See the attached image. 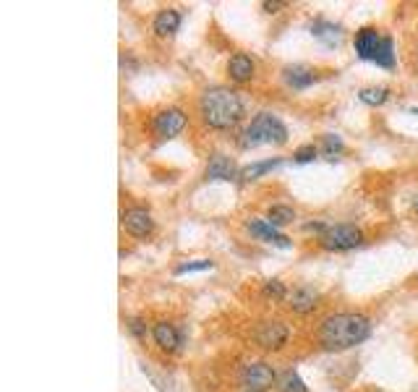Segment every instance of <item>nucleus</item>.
Returning a JSON list of instances; mask_svg holds the SVG:
<instances>
[{"instance_id": "1", "label": "nucleus", "mask_w": 418, "mask_h": 392, "mask_svg": "<svg viewBox=\"0 0 418 392\" xmlns=\"http://www.w3.org/2000/svg\"><path fill=\"white\" fill-rule=\"evenodd\" d=\"M371 335V319L366 314L358 312H343V314H330L324 317L316 337L324 351L340 353L350 351L355 345H361L366 337Z\"/></svg>"}, {"instance_id": "2", "label": "nucleus", "mask_w": 418, "mask_h": 392, "mask_svg": "<svg viewBox=\"0 0 418 392\" xmlns=\"http://www.w3.org/2000/svg\"><path fill=\"white\" fill-rule=\"evenodd\" d=\"M199 115L204 126L215 128V131H230L243 120L246 105L235 89L212 87L199 97Z\"/></svg>"}, {"instance_id": "3", "label": "nucleus", "mask_w": 418, "mask_h": 392, "mask_svg": "<svg viewBox=\"0 0 418 392\" xmlns=\"http://www.w3.org/2000/svg\"><path fill=\"white\" fill-rule=\"evenodd\" d=\"M285 142H288V126L272 112H259L238 137L241 149H257V147L264 144H285Z\"/></svg>"}, {"instance_id": "4", "label": "nucleus", "mask_w": 418, "mask_h": 392, "mask_svg": "<svg viewBox=\"0 0 418 392\" xmlns=\"http://www.w3.org/2000/svg\"><path fill=\"white\" fill-rule=\"evenodd\" d=\"M319 243L327 251H353V248L363 246V231L350 223L330 225L319 238Z\"/></svg>"}, {"instance_id": "5", "label": "nucleus", "mask_w": 418, "mask_h": 392, "mask_svg": "<svg viewBox=\"0 0 418 392\" xmlns=\"http://www.w3.org/2000/svg\"><path fill=\"white\" fill-rule=\"evenodd\" d=\"M238 382H241L243 390L267 392L272 384H277V371L269 364H264V361H251V364H243L241 366Z\"/></svg>"}, {"instance_id": "6", "label": "nucleus", "mask_w": 418, "mask_h": 392, "mask_svg": "<svg viewBox=\"0 0 418 392\" xmlns=\"http://www.w3.org/2000/svg\"><path fill=\"white\" fill-rule=\"evenodd\" d=\"M186 123H188V115L181 107H165L152 118V131L157 139H176L186 128Z\"/></svg>"}, {"instance_id": "7", "label": "nucleus", "mask_w": 418, "mask_h": 392, "mask_svg": "<svg viewBox=\"0 0 418 392\" xmlns=\"http://www.w3.org/2000/svg\"><path fill=\"white\" fill-rule=\"evenodd\" d=\"M121 225L123 231L131 233L134 238H146L154 233V220L144 207H129L121 212Z\"/></svg>"}, {"instance_id": "8", "label": "nucleus", "mask_w": 418, "mask_h": 392, "mask_svg": "<svg viewBox=\"0 0 418 392\" xmlns=\"http://www.w3.org/2000/svg\"><path fill=\"white\" fill-rule=\"evenodd\" d=\"M290 337V329L288 324H282V322H262L257 327V343L264 348V351H280L282 345L288 343Z\"/></svg>"}, {"instance_id": "9", "label": "nucleus", "mask_w": 418, "mask_h": 392, "mask_svg": "<svg viewBox=\"0 0 418 392\" xmlns=\"http://www.w3.org/2000/svg\"><path fill=\"white\" fill-rule=\"evenodd\" d=\"M382 40H385V37H382L374 26H363V29H358V32H355V40H353L355 55L361 58V60H371V63H374Z\"/></svg>"}, {"instance_id": "10", "label": "nucleus", "mask_w": 418, "mask_h": 392, "mask_svg": "<svg viewBox=\"0 0 418 392\" xmlns=\"http://www.w3.org/2000/svg\"><path fill=\"white\" fill-rule=\"evenodd\" d=\"M246 228H249V233L254 235V238L264 240V243H272V246L277 248H290V238L288 235H282L274 225H269L267 220H259V217H254V220H249L246 223Z\"/></svg>"}, {"instance_id": "11", "label": "nucleus", "mask_w": 418, "mask_h": 392, "mask_svg": "<svg viewBox=\"0 0 418 392\" xmlns=\"http://www.w3.org/2000/svg\"><path fill=\"white\" fill-rule=\"evenodd\" d=\"M152 337L154 343L160 345V351L165 353H176L183 343V335H181V329L176 324H170V322H157L152 327Z\"/></svg>"}, {"instance_id": "12", "label": "nucleus", "mask_w": 418, "mask_h": 392, "mask_svg": "<svg viewBox=\"0 0 418 392\" xmlns=\"http://www.w3.org/2000/svg\"><path fill=\"white\" fill-rule=\"evenodd\" d=\"M235 162L227 154H212L204 168V178L207 181H233L235 178Z\"/></svg>"}, {"instance_id": "13", "label": "nucleus", "mask_w": 418, "mask_h": 392, "mask_svg": "<svg viewBox=\"0 0 418 392\" xmlns=\"http://www.w3.org/2000/svg\"><path fill=\"white\" fill-rule=\"evenodd\" d=\"M311 37L314 40H319L324 48H340V42H343V26L332 24V21H324V18H316L311 26Z\"/></svg>"}, {"instance_id": "14", "label": "nucleus", "mask_w": 418, "mask_h": 392, "mask_svg": "<svg viewBox=\"0 0 418 392\" xmlns=\"http://www.w3.org/2000/svg\"><path fill=\"white\" fill-rule=\"evenodd\" d=\"M288 306L296 314H311L319 306V293L314 288H309V285H298L288 296Z\"/></svg>"}, {"instance_id": "15", "label": "nucleus", "mask_w": 418, "mask_h": 392, "mask_svg": "<svg viewBox=\"0 0 418 392\" xmlns=\"http://www.w3.org/2000/svg\"><path fill=\"white\" fill-rule=\"evenodd\" d=\"M254 73H257V65H254L251 55H246V53H235V55L227 60V76H230L235 84L251 81L254 79Z\"/></svg>"}, {"instance_id": "16", "label": "nucleus", "mask_w": 418, "mask_h": 392, "mask_svg": "<svg viewBox=\"0 0 418 392\" xmlns=\"http://www.w3.org/2000/svg\"><path fill=\"white\" fill-rule=\"evenodd\" d=\"M181 21H183V16L178 9H162L152 21V32L157 37H173L181 29Z\"/></svg>"}, {"instance_id": "17", "label": "nucleus", "mask_w": 418, "mask_h": 392, "mask_svg": "<svg viewBox=\"0 0 418 392\" xmlns=\"http://www.w3.org/2000/svg\"><path fill=\"white\" fill-rule=\"evenodd\" d=\"M282 81L293 89H306L316 81V71H311L309 65H288V68L282 71Z\"/></svg>"}, {"instance_id": "18", "label": "nucleus", "mask_w": 418, "mask_h": 392, "mask_svg": "<svg viewBox=\"0 0 418 392\" xmlns=\"http://www.w3.org/2000/svg\"><path fill=\"white\" fill-rule=\"evenodd\" d=\"M280 157H274V160H262V162H251V165H246V168L241 170V181H257V178H262L264 173H269V170H274L277 165H280Z\"/></svg>"}, {"instance_id": "19", "label": "nucleus", "mask_w": 418, "mask_h": 392, "mask_svg": "<svg viewBox=\"0 0 418 392\" xmlns=\"http://www.w3.org/2000/svg\"><path fill=\"white\" fill-rule=\"evenodd\" d=\"M267 223L274 225V228H282V225H288L296 220V212H293V207H285V204H274V207L267 209Z\"/></svg>"}, {"instance_id": "20", "label": "nucleus", "mask_w": 418, "mask_h": 392, "mask_svg": "<svg viewBox=\"0 0 418 392\" xmlns=\"http://www.w3.org/2000/svg\"><path fill=\"white\" fill-rule=\"evenodd\" d=\"M277 387H280V392H309L304 379H301L298 371H293V369H285V371L277 376Z\"/></svg>"}, {"instance_id": "21", "label": "nucleus", "mask_w": 418, "mask_h": 392, "mask_svg": "<svg viewBox=\"0 0 418 392\" xmlns=\"http://www.w3.org/2000/svg\"><path fill=\"white\" fill-rule=\"evenodd\" d=\"M358 100L363 105H371V107H377V105H385L390 100V89L387 87H366L358 92Z\"/></svg>"}, {"instance_id": "22", "label": "nucleus", "mask_w": 418, "mask_h": 392, "mask_svg": "<svg viewBox=\"0 0 418 392\" xmlns=\"http://www.w3.org/2000/svg\"><path fill=\"white\" fill-rule=\"evenodd\" d=\"M374 63H377L379 68H387V71L395 68V42H392V37H385V40H382L377 58H374Z\"/></svg>"}, {"instance_id": "23", "label": "nucleus", "mask_w": 418, "mask_h": 392, "mask_svg": "<svg viewBox=\"0 0 418 392\" xmlns=\"http://www.w3.org/2000/svg\"><path fill=\"white\" fill-rule=\"evenodd\" d=\"M322 152H324V157H327V160H335V157L343 152V139H340L338 134H324Z\"/></svg>"}, {"instance_id": "24", "label": "nucleus", "mask_w": 418, "mask_h": 392, "mask_svg": "<svg viewBox=\"0 0 418 392\" xmlns=\"http://www.w3.org/2000/svg\"><path fill=\"white\" fill-rule=\"evenodd\" d=\"M215 262H209V259H196V262H186V265H178L176 267V275H188V272H207L212 270Z\"/></svg>"}, {"instance_id": "25", "label": "nucleus", "mask_w": 418, "mask_h": 392, "mask_svg": "<svg viewBox=\"0 0 418 392\" xmlns=\"http://www.w3.org/2000/svg\"><path fill=\"white\" fill-rule=\"evenodd\" d=\"M264 296L267 298H274V301H288V288L282 285L280 280H267L264 282Z\"/></svg>"}, {"instance_id": "26", "label": "nucleus", "mask_w": 418, "mask_h": 392, "mask_svg": "<svg viewBox=\"0 0 418 392\" xmlns=\"http://www.w3.org/2000/svg\"><path fill=\"white\" fill-rule=\"evenodd\" d=\"M319 157V149L314 144H304V147H298L296 152H293V162H298V165H306V162H314Z\"/></svg>"}, {"instance_id": "27", "label": "nucleus", "mask_w": 418, "mask_h": 392, "mask_svg": "<svg viewBox=\"0 0 418 392\" xmlns=\"http://www.w3.org/2000/svg\"><path fill=\"white\" fill-rule=\"evenodd\" d=\"M129 329H131V335H136V337H144L146 335V324L141 319H131L129 322Z\"/></svg>"}, {"instance_id": "28", "label": "nucleus", "mask_w": 418, "mask_h": 392, "mask_svg": "<svg viewBox=\"0 0 418 392\" xmlns=\"http://www.w3.org/2000/svg\"><path fill=\"white\" fill-rule=\"evenodd\" d=\"M282 6H285V3H262V9H264L267 14H277Z\"/></svg>"}, {"instance_id": "29", "label": "nucleus", "mask_w": 418, "mask_h": 392, "mask_svg": "<svg viewBox=\"0 0 418 392\" xmlns=\"http://www.w3.org/2000/svg\"><path fill=\"white\" fill-rule=\"evenodd\" d=\"M413 209H416V215H418V196L413 199Z\"/></svg>"}, {"instance_id": "30", "label": "nucleus", "mask_w": 418, "mask_h": 392, "mask_svg": "<svg viewBox=\"0 0 418 392\" xmlns=\"http://www.w3.org/2000/svg\"><path fill=\"white\" fill-rule=\"evenodd\" d=\"M410 112H413V115H418V107H410Z\"/></svg>"}, {"instance_id": "31", "label": "nucleus", "mask_w": 418, "mask_h": 392, "mask_svg": "<svg viewBox=\"0 0 418 392\" xmlns=\"http://www.w3.org/2000/svg\"><path fill=\"white\" fill-rule=\"evenodd\" d=\"M243 392H257V390H243Z\"/></svg>"}]
</instances>
